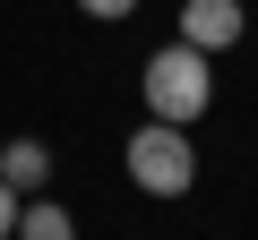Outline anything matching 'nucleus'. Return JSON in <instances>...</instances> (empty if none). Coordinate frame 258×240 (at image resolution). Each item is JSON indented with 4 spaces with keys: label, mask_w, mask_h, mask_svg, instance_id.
Returning <instances> with one entry per match:
<instances>
[{
    "label": "nucleus",
    "mask_w": 258,
    "mask_h": 240,
    "mask_svg": "<svg viewBox=\"0 0 258 240\" xmlns=\"http://www.w3.org/2000/svg\"><path fill=\"white\" fill-rule=\"evenodd\" d=\"M138 94H147V120H172V129H189V120L215 103L207 52H189V43H164V52H147V69H138Z\"/></svg>",
    "instance_id": "obj_1"
},
{
    "label": "nucleus",
    "mask_w": 258,
    "mask_h": 240,
    "mask_svg": "<svg viewBox=\"0 0 258 240\" xmlns=\"http://www.w3.org/2000/svg\"><path fill=\"white\" fill-rule=\"evenodd\" d=\"M120 172L138 180L147 197H189V180H198V146H189V129H172V120H138L129 146H120Z\"/></svg>",
    "instance_id": "obj_2"
},
{
    "label": "nucleus",
    "mask_w": 258,
    "mask_h": 240,
    "mask_svg": "<svg viewBox=\"0 0 258 240\" xmlns=\"http://www.w3.org/2000/svg\"><path fill=\"white\" fill-rule=\"evenodd\" d=\"M172 35L215 60V52H232V43L249 35V9H241V0H181V26H172Z\"/></svg>",
    "instance_id": "obj_3"
},
{
    "label": "nucleus",
    "mask_w": 258,
    "mask_h": 240,
    "mask_svg": "<svg viewBox=\"0 0 258 240\" xmlns=\"http://www.w3.org/2000/svg\"><path fill=\"white\" fill-rule=\"evenodd\" d=\"M0 180H9L18 197L43 189V180H52V146H43V138H9V146H0Z\"/></svg>",
    "instance_id": "obj_4"
},
{
    "label": "nucleus",
    "mask_w": 258,
    "mask_h": 240,
    "mask_svg": "<svg viewBox=\"0 0 258 240\" xmlns=\"http://www.w3.org/2000/svg\"><path fill=\"white\" fill-rule=\"evenodd\" d=\"M9 240H78V223H69V206L35 197V206H18V231Z\"/></svg>",
    "instance_id": "obj_5"
},
{
    "label": "nucleus",
    "mask_w": 258,
    "mask_h": 240,
    "mask_svg": "<svg viewBox=\"0 0 258 240\" xmlns=\"http://www.w3.org/2000/svg\"><path fill=\"white\" fill-rule=\"evenodd\" d=\"M78 9H86V18H129L138 0H78Z\"/></svg>",
    "instance_id": "obj_6"
},
{
    "label": "nucleus",
    "mask_w": 258,
    "mask_h": 240,
    "mask_svg": "<svg viewBox=\"0 0 258 240\" xmlns=\"http://www.w3.org/2000/svg\"><path fill=\"white\" fill-rule=\"evenodd\" d=\"M9 231H18V189L0 180V240H9Z\"/></svg>",
    "instance_id": "obj_7"
}]
</instances>
